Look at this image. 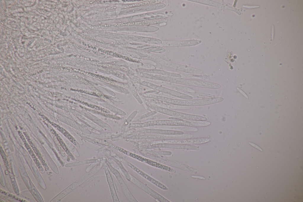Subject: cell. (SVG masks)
Listing matches in <instances>:
<instances>
[{
	"label": "cell",
	"instance_id": "obj_13",
	"mask_svg": "<svg viewBox=\"0 0 303 202\" xmlns=\"http://www.w3.org/2000/svg\"><path fill=\"white\" fill-rule=\"evenodd\" d=\"M130 166L131 167V168H132L133 169H134L135 171H137L138 173H139L141 175H142L143 176L145 177L147 179L149 180L150 181L152 182L153 183H154V184L156 185L157 186L159 187L162 189L164 188L165 186L163 185H162V184H161L159 182L157 181H156L154 179H153L151 177H149V176H148L147 174H145L143 172L141 171L140 170L138 169L135 166H134L130 164Z\"/></svg>",
	"mask_w": 303,
	"mask_h": 202
},
{
	"label": "cell",
	"instance_id": "obj_18",
	"mask_svg": "<svg viewBox=\"0 0 303 202\" xmlns=\"http://www.w3.org/2000/svg\"><path fill=\"white\" fill-rule=\"evenodd\" d=\"M192 177H194V178H199L200 179H205V178H204V177H201L199 176H192Z\"/></svg>",
	"mask_w": 303,
	"mask_h": 202
},
{
	"label": "cell",
	"instance_id": "obj_5",
	"mask_svg": "<svg viewBox=\"0 0 303 202\" xmlns=\"http://www.w3.org/2000/svg\"><path fill=\"white\" fill-rule=\"evenodd\" d=\"M178 84L213 89H218L221 87L219 84L214 82L181 78H179Z\"/></svg>",
	"mask_w": 303,
	"mask_h": 202
},
{
	"label": "cell",
	"instance_id": "obj_10",
	"mask_svg": "<svg viewBox=\"0 0 303 202\" xmlns=\"http://www.w3.org/2000/svg\"><path fill=\"white\" fill-rule=\"evenodd\" d=\"M137 71L149 73L170 76L178 78H181L182 77V75L179 73L169 72V71H167L164 70L157 69H139L137 70Z\"/></svg>",
	"mask_w": 303,
	"mask_h": 202
},
{
	"label": "cell",
	"instance_id": "obj_12",
	"mask_svg": "<svg viewBox=\"0 0 303 202\" xmlns=\"http://www.w3.org/2000/svg\"><path fill=\"white\" fill-rule=\"evenodd\" d=\"M197 41H165L161 44L163 47H181L192 45L197 44Z\"/></svg>",
	"mask_w": 303,
	"mask_h": 202
},
{
	"label": "cell",
	"instance_id": "obj_7",
	"mask_svg": "<svg viewBox=\"0 0 303 202\" xmlns=\"http://www.w3.org/2000/svg\"><path fill=\"white\" fill-rule=\"evenodd\" d=\"M147 134H156L165 135H181L184 134L182 131L178 130H165L157 129H149L142 130L131 134V136Z\"/></svg>",
	"mask_w": 303,
	"mask_h": 202
},
{
	"label": "cell",
	"instance_id": "obj_6",
	"mask_svg": "<svg viewBox=\"0 0 303 202\" xmlns=\"http://www.w3.org/2000/svg\"><path fill=\"white\" fill-rule=\"evenodd\" d=\"M165 66L180 71L193 74H200L203 73V71L199 69L187 65L179 64L167 61Z\"/></svg>",
	"mask_w": 303,
	"mask_h": 202
},
{
	"label": "cell",
	"instance_id": "obj_14",
	"mask_svg": "<svg viewBox=\"0 0 303 202\" xmlns=\"http://www.w3.org/2000/svg\"><path fill=\"white\" fill-rule=\"evenodd\" d=\"M156 113V111L154 110V111L149 112L147 113V114L144 115V116H138V117L137 118H136V119H135V120H138L143 118L144 116L147 117L149 116H151V115H154V114H155Z\"/></svg>",
	"mask_w": 303,
	"mask_h": 202
},
{
	"label": "cell",
	"instance_id": "obj_3",
	"mask_svg": "<svg viewBox=\"0 0 303 202\" xmlns=\"http://www.w3.org/2000/svg\"><path fill=\"white\" fill-rule=\"evenodd\" d=\"M154 126H184V120L181 119L154 120L141 123H133L130 125L134 128H143Z\"/></svg>",
	"mask_w": 303,
	"mask_h": 202
},
{
	"label": "cell",
	"instance_id": "obj_17",
	"mask_svg": "<svg viewBox=\"0 0 303 202\" xmlns=\"http://www.w3.org/2000/svg\"><path fill=\"white\" fill-rule=\"evenodd\" d=\"M237 89L238 91L241 93L247 99H248L249 97L242 90L239 89L238 88H237Z\"/></svg>",
	"mask_w": 303,
	"mask_h": 202
},
{
	"label": "cell",
	"instance_id": "obj_1",
	"mask_svg": "<svg viewBox=\"0 0 303 202\" xmlns=\"http://www.w3.org/2000/svg\"><path fill=\"white\" fill-rule=\"evenodd\" d=\"M147 102H146L147 105L154 111L174 117L175 118L193 121H206L207 120V118L205 117L175 111Z\"/></svg>",
	"mask_w": 303,
	"mask_h": 202
},
{
	"label": "cell",
	"instance_id": "obj_11",
	"mask_svg": "<svg viewBox=\"0 0 303 202\" xmlns=\"http://www.w3.org/2000/svg\"><path fill=\"white\" fill-rule=\"evenodd\" d=\"M210 141V140L207 138H201L196 139H188L174 140L173 143L178 144H197L205 143Z\"/></svg>",
	"mask_w": 303,
	"mask_h": 202
},
{
	"label": "cell",
	"instance_id": "obj_9",
	"mask_svg": "<svg viewBox=\"0 0 303 202\" xmlns=\"http://www.w3.org/2000/svg\"><path fill=\"white\" fill-rule=\"evenodd\" d=\"M149 81L157 84L162 85L183 92L190 93L195 92L194 89L180 84L152 80H149Z\"/></svg>",
	"mask_w": 303,
	"mask_h": 202
},
{
	"label": "cell",
	"instance_id": "obj_4",
	"mask_svg": "<svg viewBox=\"0 0 303 202\" xmlns=\"http://www.w3.org/2000/svg\"><path fill=\"white\" fill-rule=\"evenodd\" d=\"M223 100V98L221 97H211L192 100H180V105L186 106L206 105L221 102Z\"/></svg>",
	"mask_w": 303,
	"mask_h": 202
},
{
	"label": "cell",
	"instance_id": "obj_8",
	"mask_svg": "<svg viewBox=\"0 0 303 202\" xmlns=\"http://www.w3.org/2000/svg\"><path fill=\"white\" fill-rule=\"evenodd\" d=\"M135 137V139H153L162 140L168 139H183L186 138V136L185 134H183L178 136H169L165 135V134H147L136 136Z\"/></svg>",
	"mask_w": 303,
	"mask_h": 202
},
{
	"label": "cell",
	"instance_id": "obj_15",
	"mask_svg": "<svg viewBox=\"0 0 303 202\" xmlns=\"http://www.w3.org/2000/svg\"><path fill=\"white\" fill-rule=\"evenodd\" d=\"M131 91L132 92V93L133 94V95L136 98V99H137V100H138L139 102V103H140L141 104L142 103V101L141 99H140V97H139L138 95L136 93V92L133 89H131Z\"/></svg>",
	"mask_w": 303,
	"mask_h": 202
},
{
	"label": "cell",
	"instance_id": "obj_2",
	"mask_svg": "<svg viewBox=\"0 0 303 202\" xmlns=\"http://www.w3.org/2000/svg\"><path fill=\"white\" fill-rule=\"evenodd\" d=\"M142 84L143 86L152 89L155 91L181 99L190 100L193 98V97L190 95L159 85L148 81H144Z\"/></svg>",
	"mask_w": 303,
	"mask_h": 202
},
{
	"label": "cell",
	"instance_id": "obj_16",
	"mask_svg": "<svg viewBox=\"0 0 303 202\" xmlns=\"http://www.w3.org/2000/svg\"><path fill=\"white\" fill-rule=\"evenodd\" d=\"M249 144L253 147L259 150H260L261 151H263L262 150L260 147H259L257 145L251 142H249Z\"/></svg>",
	"mask_w": 303,
	"mask_h": 202
}]
</instances>
